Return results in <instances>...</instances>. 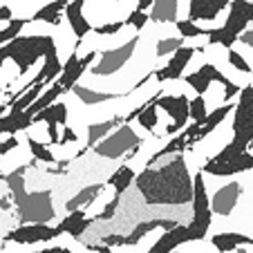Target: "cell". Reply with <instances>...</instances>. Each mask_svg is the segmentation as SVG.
<instances>
[{"label": "cell", "instance_id": "cell-1", "mask_svg": "<svg viewBox=\"0 0 253 253\" xmlns=\"http://www.w3.org/2000/svg\"><path fill=\"white\" fill-rule=\"evenodd\" d=\"M141 202L148 209H175L193 204V177L184 155H170L159 166H146L134 177Z\"/></svg>", "mask_w": 253, "mask_h": 253}, {"label": "cell", "instance_id": "cell-2", "mask_svg": "<svg viewBox=\"0 0 253 253\" xmlns=\"http://www.w3.org/2000/svg\"><path fill=\"white\" fill-rule=\"evenodd\" d=\"M27 166L16 168L14 172L2 177V182L7 184L11 200H14V211L20 224H47L56 217V209H54V200H52V191H27L25 184V170Z\"/></svg>", "mask_w": 253, "mask_h": 253}, {"label": "cell", "instance_id": "cell-3", "mask_svg": "<svg viewBox=\"0 0 253 253\" xmlns=\"http://www.w3.org/2000/svg\"><path fill=\"white\" fill-rule=\"evenodd\" d=\"M58 52V43L52 34H27L23 29L18 39H14L11 43H7L5 47H0V67L5 65V61H11L18 70V77H27V72L32 70L41 58H45L47 54Z\"/></svg>", "mask_w": 253, "mask_h": 253}, {"label": "cell", "instance_id": "cell-4", "mask_svg": "<svg viewBox=\"0 0 253 253\" xmlns=\"http://www.w3.org/2000/svg\"><path fill=\"white\" fill-rule=\"evenodd\" d=\"M253 146V85L242 87L238 103L233 108V139L217 155L209 159L211 164H224L240 155L249 153Z\"/></svg>", "mask_w": 253, "mask_h": 253}, {"label": "cell", "instance_id": "cell-5", "mask_svg": "<svg viewBox=\"0 0 253 253\" xmlns=\"http://www.w3.org/2000/svg\"><path fill=\"white\" fill-rule=\"evenodd\" d=\"M143 146V137H139L132 130V126H121L115 132H110L101 143H96L94 155L103 159H119V157H132Z\"/></svg>", "mask_w": 253, "mask_h": 253}, {"label": "cell", "instance_id": "cell-6", "mask_svg": "<svg viewBox=\"0 0 253 253\" xmlns=\"http://www.w3.org/2000/svg\"><path fill=\"white\" fill-rule=\"evenodd\" d=\"M211 202H209V193H206V182L204 175L197 172L193 177V220L188 224V233H191V242H200L209 235L211 229Z\"/></svg>", "mask_w": 253, "mask_h": 253}, {"label": "cell", "instance_id": "cell-7", "mask_svg": "<svg viewBox=\"0 0 253 253\" xmlns=\"http://www.w3.org/2000/svg\"><path fill=\"white\" fill-rule=\"evenodd\" d=\"M139 43V36H132L130 41H126L124 45L115 49H105V52H99V58H96V65L90 67V77L92 79H105V77H112L117 74L119 70H124L126 65L130 63L132 58L134 49H137Z\"/></svg>", "mask_w": 253, "mask_h": 253}, {"label": "cell", "instance_id": "cell-8", "mask_svg": "<svg viewBox=\"0 0 253 253\" xmlns=\"http://www.w3.org/2000/svg\"><path fill=\"white\" fill-rule=\"evenodd\" d=\"M58 229L49 224H18L16 229L7 231L2 235V242L20 244V247H34L41 242H52L58 238Z\"/></svg>", "mask_w": 253, "mask_h": 253}, {"label": "cell", "instance_id": "cell-9", "mask_svg": "<svg viewBox=\"0 0 253 253\" xmlns=\"http://www.w3.org/2000/svg\"><path fill=\"white\" fill-rule=\"evenodd\" d=\"M150 101H153L157 108H162V110H166L168 115H170L172 124L166 126V134L182 132V130L186 128V124H188V103H191V99H186L184 94H162V92H157Z\"/></svg>", "mask_w": 253, "mask_h": 253}, {"label": "cell", "instance_id": "cell-10", "mask_svg": "<svg viewBox=\"0 0 253 253\" xmlns=\"http://www.w3.org/2000/svg\"><path fill=\"white\" fill-rule=\"evenodd\" d=\"M96 58H99V52H96V49H90L85 56H79L77 52H72L70 56H67V61L63 63V72L56 81L58 85L63 87V92H70L72 87L77 85V83L81 81L83 74L90 70V63L96 61Z\"/></svg>", "mask_w": 253, "mask_h": 253}, {"label": "cell", "instance_id": "cell-11", "mask_svg": "<svg viewBox=\"0 0 253 253\" xmlns=\"http://www.w3.org/2000/svg\"><path fill=\"white\" fill-rule=\"evenodd\" d=\"M197 52H202V47H191V45H184V47H179L175 54H172L170 61H168L166 65L162 67V70L153 72V77L157 79L159 83H164V81H177V79H182L186 65L191 63V58L195 56Z\"/></svg>", "mask_w": 253, "mask_h": 253}, {"label": "cell", "instance_id": "cell-12", "mask_svg": "<svg viewBox=\"0 0 253 253\" xmlns=\"http://www.w3.org/2000/svg\"><path fill=\"white\" fill-rule=\"evenodd\" d=\"M242 191L244 188L240 182H229L222 188H217V191L213 193V197H209L211 213L220 215V217H229L235 211V206H238V200H240V195H242Z\"/></svg>", "mask_w": 253, "mask_h": 253}, {"label": "cell", "instance_id": "cell-13", "mask_svg": "<svg viewBox=\"0 0 253 253\" xmlns=\"http://www.w3.org/2000/svg\"><path fill=\"white\" fill-rule=\"evenodd\" d=\"M36 124H47V139L52 146H58L61 141V134H58V126L65 128L67 126V105L63 101H56L49 108H45L43 112L34 117V126Z\"/></svg>", "mask_w": 253, "mask_h": 253}, {"label": "cell", "instance_id": "cell-14", "mask_svg": "<svg viewBox=\"0 0 253 253\" xmlns=\"http://www.w3.org/2000/svg\"><path fill=\"white\" fill-rule=\"evenodd\" d=\"M220 83V85H229V79L222 74L217 67L213 65V63H204V65L200 67V70H195L193 74H188L186 77V83L193 87V92H195L197 96H204L206 94V90H209V85L211 83Z\"/></svg>", "mask_w": 253, "mask_h": 253}, {"label": "cell", "instance_id": "cell-15", "mask_svg": "<svg viewBox=\"0 0 253 253\" xmlns=\"http://www.w3.org/2000/svg\"><path fill=\"white\" fill-rule=\"evenodd\" d=\"M253 170V155L251 153H244L240 157L231 159V162L224 164H211L206 162L202 166V175H213V177H231V175H240V172H247Z\"/></svg>", "mask_w": 253, "mask_h": 253}, {"label": "cell", "instance_id": "cell-16", "mask_svg": "<svg viewBox=\"0 0 253 253\" xmlns=\"http://www.w3.org/2000/svg\"><path fill=\"white\" fill-rule=\"evenodd\" d=\"M249 23H253L251 2H247V0H233V2H229V16H226V23L222 27L240 39V34L247 32Z\"/></svg>", "mask_w": 253, "mask_h": 253}, {"label": "cell", "instance_id": "cell-17", "mask_svg": "<svg viewBox=\"0 0 253 253\" xmlns=\"http://www.w3.org/2000/svg\"><path fill=\"white\" fill-rule=\"evenodd\" d=\"M188 20H215L229 7L226 0H191L188 2Z\"/></svg>", "mask_w": 253, "mask_h": 253}, {"label": "cell", "instance_id": "cell-18", "mask_svg": "<svg viewBox=\"0 0 253 253\" xmlns=\"http://www.w3.org/2000/svg\"><path fill=\"white\" fill-rule=\"evenodd\" d=\"M83 7H85L83 0L67 2V7H65V20H67V25H70L72 34L77 36V41H83L87 34L92 32V23L83 16Z\"/></svg>", "mask_w": 253, "mask_h": 253}, {"label": "cell", "instance_id": "cell-19", "mask_svg": "<svg viewBox=\"0 0 253 253\" xmlns=\"http://www.w3.org/2000/svg\"><path fill=\"white\" fill-rule=\"evenodd\" d=\"M186 242H191L188 226L179 224L172 231H166V233H164L146 253H172V251H177V247H182V244H186Z\"/></svg>", "mask_w": 253, "mask_h": 253}, {"label": "cell", "instance_id": "cell-20", "mask_svg": "<svg viewBox=\"0 0 253 253\" xmlns=\"http://www.w3.org/2000/svg\"><path fill=\"white\" fill-rule=\"evenodd\" d=\"M92 224H94V217H87L85 211H74V213H67L65 217H63L61 224H58L56 229H58V233L61 235L67 233V235H72L74 240H79Z\"/></svg>", "mask_w": 253, "mask_h": 253}, {"label": "cell", "instance_id": "cell-21", "mask_svg": "<svg viewBox=\"0 0 253 253\" xmlns=\"http://www.w3.org/2000/svg\"><path fill=\"white\" fill-rule=\"evenodd\" d=\"M124 126V117H112L105 121H94L87 126V134H85V148H94L96 143H101L110 132H115L117 128Z\"/></svg>", "mask_w": 253, "mask_h": 253}, {"label": "cell", "instance_id": "cell-22", "mask_svg": "<svg viewBox=\"0 0 253 253\" xmlns=\"http://www.w3.org/2000/svg\"><path fill=\"white\" fill-rule=\"evenodd\" d=\"M105 191V184H90V186L81 188L74 197L65 202V211L67 213H74V211H85L87 206L94 204V200Z\"/></svg>", "mask_w": 253, "mask_h": 253}, {"label": "cell", "instance_id": "cell-23", "mask_svg": "<svg viewBox=\"0 0 253 253\" xmlns=\"http://www.w3.org/2000/svg\"><path fill=\"white\" fill-rule=\"evenodd\" d=\"M65 7H67L65 0L43 2V5L36 9V14L32 16V23L34 25L36 23H47V25H52V27H61V20H63L61 14H65Z\"/></svg>", "mask_w": 253, "mask_h": 253}, {"label": "cell", "instance_id": "cell-24", "mask_svg": "<svg viewBox=\"0 0 253 253\" xmlns=\"http://www.w3.org/2000/svg\"><path fill=\"white\" fill-rule=\"evenodd\" d=\"M211 244L215 247L217 253H229L235 251L240 247H251V238L244 233H233V231H226V233H215L211 238Z\"/></svg>", "mask_w": 253, "mask_h": 253}, {"label": "cell", "instance_id": "cell-25", "mask_svg": "<svg viewBox=\"0 0 253 253\" xmlns=\"http://www.w3.org/2000/svg\"><path fill=\"white\" fill-rule=\"evenodd\" d=\"M34 126V119L27 112H7L5 117H0V134H9L16 137V132H23L29 130Z\"/></svg>", "mask_w": 253, "mask_h": 253}, {"label": "cell", "instance_id": "cell-26", "mask_svg": "<svg viewBox=\"0 0 253 253\" xmlns=\"http://www.w3.org/2000/svg\"><path fill=\"white\" fill-rule=\"evenodd\" d=\"M179 7H182V2H175V0H155L153 7H150L148 18L153 23H175L177 25Z\"/></svg>", "mask_w": 253, "mask_h": 253}, {"label": "cell", "instance_id": "cell-27", "mask_svg": "<svg viewBox=\"0 0 253 253\" xmlns=\"http://www.w3.org/2000/svg\"><path fill=\"white\" fill-rule=\"evenodd\" d=\"M74 96L81 101L83 105H101L105 101H112V99H119V94H110V92H99V90H92V87H85L81 83L72 87Z\"/></svg>", "mask_w": 253, "mask_h": 253}, {"label": "cell", "instance_id": "cell-28", "mask_svg": "<svg viewBox=\"0 0 253 253\" xmlns=\"http://www.w3.org/2000/svg\"><path fill=\"white\" fill-rule=\"evenodd\" d=\"M134 177H137V172H134L132 168H130V166H121L119 170H115L110 177H108L105 186H112V188H115V195L121 197L130 188V184H134Z\"/></svg>", "mask_w": 253, "mask_h": 253}, {"label": "cell", "instance_id": "cell-29", "mask_svg": "<svg viewBox=\"0 0 253 253\" xmlns=\"http://www.w3.org/2000/svg\"><path fill=\"white\" fill-rule=\"evenodd\" d=\"M61 94H65V92H63V87L58 85V83H52V85H49L47 90H45L43 94H41L39 99H36V103H34L32 108H29V110H27V115L34 119V117L39 115V112H43L45 108H49V105H52V103H56V99H58V96H61Z\"/></svg>", "mask_w": 253, "mask_h": 253}, {"label": "cell", "instance_id": "cell-30", "mask_svg": "<svg viewBox=\"0 0 253 253\" xmlns=\"http://www.w3.org/2000/svg\"><path fill=\"white\" fill-rule=\"evenodd\" d=\"M45 90H47L45 85H32L29 90H25L23 94L16 96L14 103L9 105V110H11V112H27L29 108H32L34 103H36V99H39V96L43 94Z\"/></svg>", "mask_w": 253, "mask_h": 253}, {"label": "cell", "instance_id": "cell-31", "mask_svg": "<svg viewBox=\"0 0 253 253\" xmlns=\"http://www.w3.org/2000/svg\"><path fill=\"white\" fill-rule=\"evenodd\" d=\"M27 148H29V153H32L34 162H43V164H47V166L58 164V157L52 153V148H47V146H45V143H41L39 139L27 137Z\"/></svg>", "mask_w": 253, "mask_h": 253}, {"label": "cell", "instance_id": "cell-32", "mask_svg": "<svg viewBox=\"0 0 253 253\" xmlns=\"http://www.w3.org/2000/svg\"><path fill=\"white\" fill-rule=\"evenodd\" d=\"M206 117H209V112H206L204 96H195V99H191V103H188V119L202 128V126L206 124Z\"/></svg>", "mask_w": 253, "mask_h": 253}, {"label": "cell", "instance_id": "cell-33", "mask_svg": "<svg viewBox=\"0 0 253 253\" xmlns=\"http://www.w3.org/2000/svg\"><path fill=\"white\" fill-rule=\"evenodd\" d=\"M137 124L141 126L143 130L155 132V126H157V105H155L153 101H146L143 110L139 112V117H137Z\"/></svg>", "mask_w": 253, "mask_h": 253}, {"label": "cell", "instance_id": "cell-34", "mask_svg": "<svg viewBox=\"0 0 253 253\" xmlns=\"http://www.w3.org/2000/svg\"><path fill=\"white\" fill-rule=\"evenodd\" d=\"M179 47H184V39H179V36H166V39H162L157 43V52H155V54H157L159 58L168 56V54L172 56V54H175Z\"/></svg>", "mask_w": 253, "mask_h": 253}, {"label": "cell", "instance_id": "cell-35", "mask_svg": "<svg viewBox=\"0 0 253 253\" xmlns=\"http://www.w3.org/2000/svg\"><path fill=\"white\" fill-rule=\"evenodd\" d=\"M177 32H179V39H197L202 34L209 36V29L206 27H197L191 20H177Z\"/></svg>", "mask_w": 253, "mask_h": 253}, {"label": "cell", "instance_id": "cell-36", "mask_svg": "<svg viewBox=\"0 0 253 253\" xmlns=\"http://www.w3.org/2000/svg\"><path fill=\"white\" fill-rule=\"evenodd\" d=\"M119 204H121V197L115 195L108 204H105V209L101 211V213L94 215V222H112V217H115L117 211H119Z\"/></svg>", "mask_w": 253, "mask_h": 253}, {"label": "cell", "instance_id": "cell-37", "mask_svg": "<svg viewBox=\"0 0 253 253\" xmlns=\"http://www.w3.org/2000/svg\"><path fill=\"white\" fill-rule=\"evenodd\" d=\"M148 14H141V11H130L128 16H126V20H124V25H128V27H134L137 29V32H141L143 27H146V25H148Z\"/></svg>", "mask_w": 253, "mask_h": 253}, {"label": "cell", "instance_id": "cell-38", "mask_svg": "<svg viewBox=\"0 0 253 253\" xmlns=\"http://www.w3.org/2000/svg\"><path fill=\"white\" fill-rule=\"evenodd\" d=\"M124 27H126L124 20H115V23H105V25H99V27H92V29H94V34H99V36H115V34H119Z\"/></svg>", "mask_w": 253, "mask_h": 253}, {"label": "cell", "instance_id": "cell-39", "mask_svg": "<svg viewBox=\"0 0 253 253\" xmlns=\"http://www.w3.org/2000/svg\"><path fill=\"white\" fill-rule=\"evenodd\" d=\"M229 63L235 67V70H240V72H244V74H251V70L253 67L249 65L247 61H244V56L240 52H235V49H229Z\"/></svg>", "mask_w": 253, "mask_h": 253}, {"label": "cell", "instance_id": "cell-40", "mask_svg": "<svg viewBox=\"0 0 253 253\" xmlns=\"http://www.w3.org/2000/svg\"><path fill=\"white\" fill-rule=\"evenodd\" d=\"M14 20V9L9 2H0V32L7 29V25Z\"/></svg>", "mask_w": 253, "mask_h": 253}, {"label": "cell", "instance_id": "cell-41", "mask_svg": "<svg viewBox=\"0 0 253 253\" xmlns=\"http://www.w3.org/2000/svg\"><path fill=\"white\" fill-rule=\"evenodd\" d=\"M20 146V141H18V137H7L5 141L0 143V157H5L7 153H11V150H16Z\"/></svg>", "mask_w": 253, "mask_h": 253}, {"label": "cell", "instance_id": "cell-42", "mask_svg": "<svg viewBox=\"0 0 253 253\" xmlns=\"http://www.w3.org/2000/svg\"><path fill=\"white\" fill-rule=\"evenodd\" d=\"M77 141H79V134L74 132L70 126H65V128H63V134H61V141H58V146H67V143H77Z\"/></svg>", "mask_w": 253, "mask_h": 253}, {"label": "cell", "instance_id": "cell-43", "mask_svg": "<svg viewBox=\"0 0 253 253\" xmlns=\"http://www.w3.org/2000/svg\"><path fill=\"white\" fill-rule=\"evenodd\" d=\"M240 92H242V87H240L238 83L231 81L229 85L224 87V96H222V101H224V103H231V101H233V96H238Z\"/></svg>", "mask_w": 253, "mask_h": 253}, {"label": "cell", "instance_id": "cell-44", "mask_svg": "<svg viewBox=\"0 0 253 253\" xmlns=\"http://www.w3.org/2000/svg\"><path fill=\"white\" fill-rule=\"evenodd\" d=\"M240 43H242V45H249V47L253 49V27L247 29L244 34H240Z\"/></svg>", "mask_w": 253, "mask_h": 253}, {"label": "cell", "instance_id": "cell-45", "mask_svg": "<svg viewBox=\"0 0 253 253\" xmlns=\"http://www.w3.org/2000/svg\"><path fill=\"white\" fill-rule=\"evenodd\" d=\"M85 249L87 251H94V253H112V249L103 247V244H87L85 242Z\"/></svg>", "mask_w": 253, "mask_h": 253}, {"label": "cell", "instance_id": "cell-46", "mask_svg": "<svg viewBox=\"0 0 253 253\" xmlns=\"http://www.w3.org/2000/svg\"><path fill=\"white\" fill-rule=\"evenodd\" d=\"M155 0H139L137 2V11H141V14H146V9H150L153 7Z\"/></svg>", "mask_w": 253, "mask_h": 253}, {"label": "cell", "instance_id": "cell-47", "mask_svg": "<svg viewBox=\"0 0 253 253\" xmlns=\"http://www.w3.org/2000/svg\"><path fill=\"white\" fill-rule=\"evenodd\" d=\"M34 253H45V251H43V249H39V251H34Z\"/></svg>", "mask_w": 253, "mask_h": 253}, {"label": "cell", "instance_id": "cell-48", "mask_svg": "<svg viewBox=\"0 0 253 253\" xmlns=\"http://www.w3.org/2000/svg\"><path fill=\"white\" fill-rule=\"evenodd\" d=\"M251 16H253V2H251Z\"/></svg>", "mask_w": 253, "mask_h": 253}, {"label": "cell", "instance_id": "cell-49", "mask_svg": "<svg viewBox=\"0 0 253 253\" xmlns=\"http://www.w3.org/2000/svg\"><path fill=\"white\" fill-rule=\"evenodd\" d=\"M251 77H253V70H251ZM251 85H253V83H251Z\"/></svg>", "mask_w": 253, "mask_h": 253}, {"label": "cell", "instance_id": "cell-50", "mask_svg": "<svg viewBox=\"0 0 253 253\" xmlns=\"http://www.w3.org/2000/svg\"><path fill=\"white\" fill-rule=\"evenodd\" d=\"M172 253H177V251H172Z\"/></svg>", "mask_w": 253, "mask_h": 253}]
</instances>
